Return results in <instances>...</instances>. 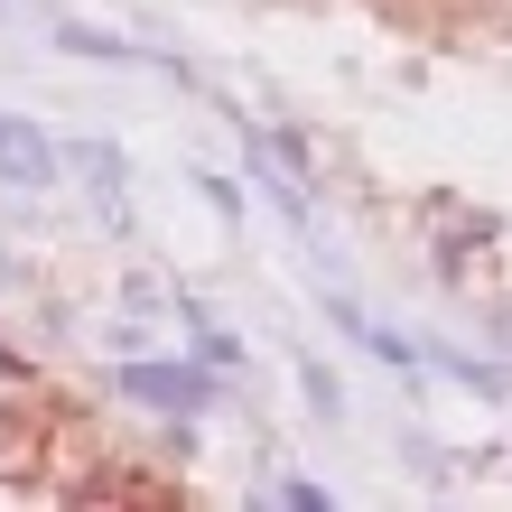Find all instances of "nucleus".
I'll return each instance as SVG.
<instances>
[{"mask_svg":"<svg viewBox=\"0 0 512 512\" xmlns=\"http://www.w3.org/2000/svg\"><path fill=\"white\" fill-rule=\"evenodd\" d=\"M75 168L94 177V205H103V224H122V177H112V149H75Z\"/></svg>","mask_w":512,"mask_h":512,"instance_id":"3","label":"nucleus"},{"mask_svg":"<svg viewBox=\"0 0 512 512\" xmlns=\"http://www.w3.org/2000/svg\"><path fill=\"white\" fill-rule=\"evenodd\" d=\"M122 382L140 401H159V410H196V373H177V364H131Z\"/></svg>","mask_w":512,"mask_h":512,"instance_id":"2","label":"nucleus"},{"mask_svg":"<svg viewBox=\"0 0 512 512\" xmlns=\"http://www.w3.org/2000/svg\"><path fill=\"white\" fill-rule=\"evenodd\" d=\"M0 177H19V187H47V177H56V149L28 122H10V112H0Z\"/></svg>","mask_w":512,"mask_h":512,"instance_id":"1","label":"nucleus"}]
</instances>
